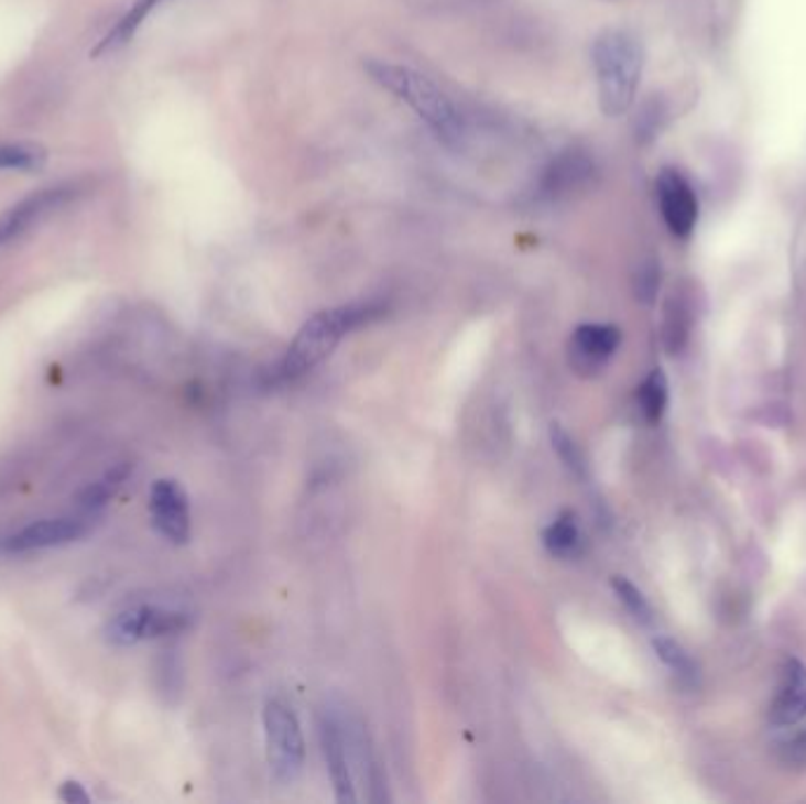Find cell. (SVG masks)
I'll use <instances>...</instances> for the list:
<instances>
[{
	"instance_id": "6da1fadb",
	"label": "cell",
	"mask_w": 806,
	"mask_h": 804,
	"mask_svg": "<svg viewBox=\"0 0 806 804\" xmlns=\"http://www.w3.org/2000/svg\"><path fill=\"white\" fill-rule=\"evenodd\" d=\"M366 72L371 74L378 86L396 95L403 105H409L417 119L425 121V126L446 146L450 149L462 146L467 138L465 116L434 80L411 69V66L390 62H368Z\"/></svg>"
},
{
	"instance_id": "7a4b0ae2",
	"label": "cell",
	"mask_w": 806,
	"mask_h": 804,
	"mask_svg": "<svg viewBox=\"0 0 806 804\" xmlns=\"http://www.w3.org/2000/svg\"><path fill=\"white\" fill-rule=\"evenodd\" d=\"M599 107L616 119L623 116L636 97L644 72V47L640 39L623 29H609L592 45Z\"/></svg>"
},
{
	"instance_id": "3957f363",
	"label": "cell",
	"mask_w": 806,
	"mask_h": 804,
	"mask_svg": "<svg viewBox=\"0 0 806 804\" xmlns=\"http://www.w3.org/2000/svg\"><path fill=\"white\" fill-rule=\"evenodd\" d=\"M380 307L373 303L366 305H342L314 314L312 319L299 328L293 345L276 366V380H295L312 371L314 366L328 359L330 351L340 345L347 333L375 319Z\"/></svg>"
},
{
	"instance_id": "277c9868",
	"label": "cell",
	"mask_w": 806,
	"mask_h": 804,
	"mask_svg": "<svg viewBox=\"0 0 806 804\" xmlns=\"http://www.w3.org/2000/svg\"><path fill=\"white\" fill-rule=\"evenodd\" d=\"M318 736H322V748L328 774L333 781L335 800L338 802H357V781L355 767L363 762L366 736L361 727L351 719L335 713L333 708H324L318 717Z\"/></svg>"
},
{
	"instance_id": "5b68a950",
	"label": "cell",
	"mask_w": 806,
	"mask_h": 804,
	"mask_svg": "<svg viewBox=\"0 0 806 804\" xmlns=\"http://www.w3.org/2000/svg\"><path fill=\"white\" fill-rule=\"evenodd\" d=\"M264 743L266 762L279 783H293L305 767V739H302L299 719L288 700L281 696L264 703Z\"/></svg>"
},
{
	"instance_id": "8992f818",
	"label": "cell",
	"mask_w": 806,
	"mask_h": 804,
	"mask_svg": "<svg viewBox=\"0 0 806 804\" xmlns=\"http://www.w3.org/2000/svg\"><path fill=\"white\" fill-rule=\"evenodd\" d=\"M189 613L154 605L132 607L116 613L105 628V638L113 647H132L144 640H159L179 634L189 628Z\"/></svg>"
},
{
	"instance_id": "52a82bcc",
	"label": "cell",
	"mask_w": 806,
	"mask_h": 804,
	"mask_svg": "<svg viewBox=\"0 0 806 804\" xmlns=\"http://www.w3.org/2000/svg\"><path fill=\"white\" fill-rule=\"evenodd\" d=\"M97 519L99 517L78 510L76 514L39 519V522H31L29 526L0 539V552H3V555H26V552L76 543L80 539H86V535L97 526Z\"/></svg>"
},
{
	"instance_id": "ba28073f",
	"label": "cell",
	"mask_w": 806,
	"mask_h": 804,
	"mask_svg": "<svg viewBox=\"0 0 806 804\" xmlns=\"http://www.w3.org/2000/svg\"><path fill=\"white\" fill-rule=\"evenodd\" d=\"M76 196H78V184L74 182L53 184V187L29 194L26 198L20 200V204H14L3 217H0V246L20 239L22 233L43 222L47 215H53Z\"/></svg>"
},
{
	"instance_id": "9c48e42d",
	"label": "cell",
	"mask_w": 806,
	"mask_h": 804,
	"mask_svg": "<svg viewBox=\"0 0 806 804\" xmlns=\"http://www.w3.org/2000/svg\"><path fill=\"white\" fill-rule=\"evenodd\" d=\"M151 522L165 541L184 545L192 535L189 498L175 479H159L149 493Z\"/></svg>"
},
{
	"instance_id": "30bf717a",
	"label": "cell",
	"mask_w": 806,
	"mask_h": 804,
	"mask_svg": "<svg viewBox=\"0 0 806 804\" xmlns=\"http://www.w3.org/2000/svg\"><path fill=\"white\" fill-rule=\"evenodd\" d=\"M658 206L667 229L675 233L677 239L691 237L698 222V196L679 171L675 167H663L656 180Z\"/></svg>"
},
{
	"instance_id": "8fae6325",
	"label": "cell",
	"mask_w": 806,
	"mask_h": 804,
	"mask_svg": "<svg viewBox=\"0 0 806 804\" xmlns=\"http://www.w3.org/2000/svg\"><path fill=\"white\" fill-rule=\"evenodd\" d=\"M597 175L595 161L578 149H568L557 159H552L537 180V198L562 200L585 189Z\"/></svg>"
},
{
	"instance_id": "7c38bea8",
	"label": "cell",
	"mask_w": 806,
	"mask_h": 804,
	"mask_svg": "<svg viewBox=\"0 0 806 804\" xmlns=\"http://www.w3.org/2000/svg\"><path fill=\"white\" fill-rule=\"evenodd\" d=\"M620 345V330L611 324H582L570 338L568 359L578 376L592 378L603 371Z\"/></svg>"
},
{
	"instance_id": "4fadbf2b",
	"label": "cell",
	"mask_w": 806,
	"mask_h": 804,
	"mask_svg": "<svg viewBox=\"0 0 806 804\" xmlns=\"http://www.w3.org/2000/svg\"><path fill=\"white\" fill-rule=\"evenodd\" d=\"M806 717V665L791 659L783 667V680L776 700L771 703V722L793 727Z\"/></svg>"
},
{
	"instance_id": "5bb4252c",
	"label": "cell",
	"mask_w": 806,
	"mask_h": 804,
	"mask_svg": "<svg viewBox=\"0 0 806 804\" xmlns=\"http://www.w3.org/2000/svg\"><path fill=\"white\" fill-rule=\"evenodd\" d=\"M543 543H545L549 555H554V557H559V559L578 557V552L582 547V533H580V526L576 522V517L570 514V512L559 514L545 529Z\"/></svg>"
},
{
	"instance_id": "9a60e30c",
	"label": "cell",
	"mask_w": 806,
	"mask_h": 804,
	"mask_svg": "<svg viewBox=\"0 0 806 804\" xmlns=\"http://www.w3.org/2000/svg\"><path fill=\"white\" fill-rule=\"evenodd\" d=\"M161 3H163V0H134V3L130 6V10L119 20V24H116L107 33L105 41L95 47V55L111 53V50L126 45L134 36V33H138V29L144 24L146 17L154 12Z\"/></svg>"
},
{
	"instance_id": "2e32d148",
	"label": "cell",
	"mask_w": 806,
	"mask_h": 804,
	"mask_svg": "<svg viewBox=\"0 0 806 804\" xmlns=\"http://www.w3.org/2000/svg\"><path fill=\"white\" fill-rule=\"evenodd\" d=\"M130 467L128 465H119L109 470L102 479H97L95 484L86 486L76 498V510L86 512V514H95L99 517L105 510V506L109 502V498L121 489V484L128 479Z\"/></svg>"
},
{
	"instance_id": "e0dca14e",
	"label": "cell",
	"mask_w": 806,
	"mask_h": 804,
	"mask_svg": "<svg viewBox=\"0 0 806 804\" xmlns=\"http://www.w3.org/2000/svg\"><path fill=\"white\" fill-rule=\"evenodd\" d=\"M667 399H669V388H667V378L656 368L646 376V380L640 384V392H636V404H640V411L644 415V421L656 425L661 423V417L665 415L667 409Z\"/></svg>"
},
{
	"instance_id": "ac0fdd59",
	"label": "cell",
	"mask_w": 806,
	"mask_h": 804,
	"mask_svg": "<svg viewBox=\"0 0 806 804\" xmlns=\"http://www.w3.org/2000/svg\"><path fill=\"white\" fill-rule=\"evenodd\" d=\"M653 651H656V656L675 673L679 680L684 682H696L698 677V667L694 663V659L688 656L686 649L675 642L672 638H667V634H658L656 640H653Z\"/></svg>"
},
{
	"instance_id": "d6986e66",
	"label": "cell",
	"mask_w": 806,
	"mask_h": 804,
	"mask_svg": "<svg viewBox=\"0 0 806 804\" xmlns=\"http://www.w3.org/2000/svg\"><path fill=\"white\" fill-rule=\"evenodd\" d=\"M47 154L36 144H0V171H41Z\"/></svg>"
},
{
	"instance_id": "ffe728a7",
	"label": "cell",
	"mask_w": 806,
	"mask_h": 804,
	"mask_svg": "<svg viewBox=\"0 0 806 804\" xmlns=\"http://www.w3.org/2000/svg\"><path fill=\"white\" fill-rule=\"evenodd\" d=\"M611 585H613L618 599L623 601V607L630 611V616L634 618L636 623H642V626L653 623V609L649 605V599L644 597V593L636 588V585L630 578L613 576Z\"/></svg>"
},
{
	"instance_id": "44dd1931",
	"label": "cell",
	"mask_w": 806,
	"mask_h": 804,
	"mask_svg": "<svg viewBox=\"0 0 806 804\" xmlns=\"http://www.w3.org/2000/svg\"><path fill=\"white\" fill-rule=\"evenodd\" d=\"M549 439H552L554 450H557L559 460L568 467V470L574 472L576 477H585L587 475V460L582 456L580 446L574 442V437H570V434L562 425L554 423L549 427Z\"/></svg>"
},
{
	"instance_id": "7402d4cb",
	"label": "cell",
	"mask_w": 806,
	"mask_h": 804,
	"mask_svg": "<svg viewBox=\"0 0 806 804\" xmlns=\"http://www.w3.org/2000/svg\"><path fill=\"white\" fill-rule=\"evenodd\" d=\"M688 335V309L684 300H672L669 307L665 309V345L675 355L686 343Z\"/></svg>"
},
{
	"instance_id": "603a6c76",
	"label": "cell",
	"mask_w": 806,
	"mask_h": 804,
	"mask_svg": "<svg viewBox=\"0 0 806 804\" xmlns=\"http://www.w3.org/2000/svg\"><path fill=\"white\" fill-rule=\"evenodd\" d=\"M661 289V267L656 260H646L634 272V295L640 303L651 305Z\"/></svg>"
},
{
	"instance_id": "cb8c5ba5",
	"label": "cell",
	"mask_w": 806,
	"mask_h": 804,
	"mask_svg": "<svg viewBox=\"0 0 806 804\" xmlns=\"http://www.w3.org/2000/svg\"><path fill=\"white\" fill-rule=\"evenodd\" d=\"M59 797L64 800V802H90V795L86 793V791H83V785L80 783H76V781H66L64 785H62V791H59Z\"/></svg>"
},
{
	"instance_id": "d4e9b609",
	"label": "cell",
	"mask_w": 806,
	"mask_h": 804,
	"mask_svg": "<svg viewBox=\"0 0 806 804\" xmlns=\"http://www.w3.org/2000/svg\"><path fill=\"white\" fill-rule=\"evenodd\" d=\"M787 752H791V758H793L795 762L806 764V731L797 736V739L791 743V750H787Z\"/></svg>"
}]
</instances>
